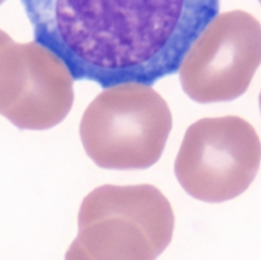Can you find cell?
Instances as JSON below:
<instances>
[{"label":"cell","mask_w":261,"mask_h":260,"mask_svg":"<svg viewBox=\"0 0 261 260\" xmlns=\"http://www.w3.org/2000/svg\"><path fill=\"white\" fill-rule=\"evenodd\" d=\"M261 63V23L251 13L216 15L186 54L178 75L184 92L202 104L243 95Z\"/></svg>","instance_id":"5"},{"label":"cell","mask_w":261,"mask_h":260,"mask_svg":"<svg viewBox=\"0 0 261 260\" xmlns=\"http://www.w3.org/2000/svg\"><path fill=\"white\" fill-rule=\"evenodd\" d=\"M73 79L64 63L36 41L0 47V114L21 129L60 123L73 103Z\"/></svg>","instance_id":"6"},{"label":"cell","mask_w":261,"mask_h":260,"mask_svg":"<svg viewBox=\"0 0 261 260\" xmlns=\"http://www.w3.org/2000/svg\"><path fill=\"white\" fill-rule=\"evenodd\" d=\"M172 127L167 102L150 86L103 90L85 110L80 136L87 155L106 169H146L161 157Z\"/></svg>","instance_id":"3"},{"label":"cell","mask_w":261,"mask_h":260,"mask_svg":"<svg viewBox=\"0 0 261 260\" xmlns=\"http://www.w3.org/2000/svg\"><path fill=\"white\" fill-rule=\"evenodd\" d=\"M259 106H260V111H261V92L259 95Z\"/></svg>","instance_id":"8"},{"label":"cell","mask_w":261,"mask_h":260,"mask_svg":"<svg viewBox=\"0 0 261 260\" xmlns=\"http://www.w3.org/2000/svg\"><path fill=\"white\" fill-rule=\"evenodd\" d=\"M261 163L254 126L237 115L205 117L192 123L174 161V174L193 198L221 203L243 194Z\"/></svg>","instance_id":"4"},{"label":"cell","mask_w":261,"mask_h":260,"mask_svg":"<svg viewBox=\"0 0 261 260\" xmlns=\"http://www.w3.org/2000/svg\"><path fill=\"white\" fill-rule=\"evenodd\" d=\"M65 260H156L172 239L174 214L156 187L104 185L83 200Z\"/></svg>","instance_id":"2"},{"label":"cell","mask_w":261,"mask_h":260,"mask_svg":"<svg viewBox=\"0 0 261 260\" xmlns=\"http://www.w3.org/2000/svg\"><path fill=\"white\" fill-rule=\"evenodd\" d=\"M10 42H12L11 37L0 29V47L4 46V45H6V44H8Z\"/></svg>","instance_id":"7"},{"label":"cell","mask_w":261,"mask_h":260,"mask_svg":"<svg viewBox=\"0 0 261 260\" xmlns=\"http://www.w3.org/2000/svg\"><path fill=\"white\" fill-rule=\"evenodd\" d=\"M35 41L73 80L102 88L152 86L175 73L190 47L217 15L216 0L22 2Z\"/></svg>","instance_id":"1"}]
</instances>
